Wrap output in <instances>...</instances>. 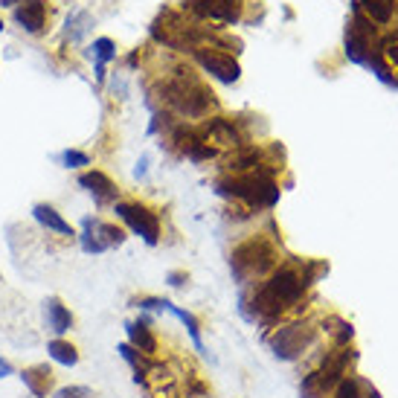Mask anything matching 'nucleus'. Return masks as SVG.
<instances>
[{
	"label": "nucleus",
	"mask_w": 398,
	"mask_h": 398,
	"mask_svg": "<svg viewBox=\"0 0 398 398\" xmlns=\"http://www.w3.org/2000/svg\"><path fill=\"white\" fill-rule=\"evenodd\" d=\"M308 288V276L303 264H282L279 271L271 273V279L256 291L253 296V311L259 320H273L282 311H288L303 300Z\"/></svg>",
	"instance_id": "f257e3e1"
},
{
	"label": "nucleus",
	"mask_w": 398,
	"mask_h": 398,
	"mask_svg": "<svg viewBox=\"0 0 398 398\" xmlns=\"http://www.w3.org/2000/svg\"><path fill=\"white\" fill-rule=\"evenodd\" d=\"M276 264V247L268 244L264 239H250L236 247L233 259H230V268H233V276L247 285L259 276H264Z\"/></svg>",
	"instance_id": "f03ea898"
},
{
	"label": "nucleus",
	"mask_w": 398,
	"mask_h": 398,
	"mask_svg": "<svg viewBox=\"0 0 398 398\" xmlns=\"http://www.w3.org/2000/svg\"><path fill=\"white\" fill-rule=\"evenodd\" d=\"M218 192L239 198L247 207H273L279 201V186L264 172H247L233 180H221Z\"/></svg>",
	"instance_id": "7ed1b4c3"
},
{
	"label": "nucleus",
	"mask_w": 398,
	"mask_h": 398,
	"mask_svg": "<svg viewBox=\"0 0 398 398\" xmlns=\"http://www.w3.org/2000/svg\"><path fill=\"white\" fill-rule=\"evenodd\" d=\"M166 93H169L166 99H169L184 117H204V113H209V108L215 105L212 90H207L201 81H195L192 76H180V81L166 88Z\"/></svg>",
	"instance_id": "20e7f679"
},
{
	"label": "nucleus",
	"mask_w": 398,
	"mask_h": 398,
	"mask_svg": "<svg viewBox=\"0 0 398 398\" xmlns=\"http://www.w3.org/2000/svg\"><path fill=\"white\" fill-rule=\"evenodd\" d=\"M349 360H352V352L343 349L340 355H335L328 363H323V367L314 372V375H308V378L303 381L300 392H303L305 398H326V395L346 378L343 372H346V367H349Z\"/></svg>",
	"instance_id": "39448f33"
},
{
	"label": "nucleus",
	"mask_w": 398,
	"mask_h": 398,
	"mask_svg": "<svg viewBox=\"0 0 398 398\" xmlns=\"http://www.w3.org/2000/svg\"><path fill=\"white\" fill-rule=\"evenodd\" d=\"M113 212H117L120 218L131 227V233L143 236L145 244L154 247L160 241V218H157V212H152L148 207H143L137 201H117V204H113Z\"/></svg>",
	"instance_id": "423d86ee"
},
{
	"label": "nucleus",
	"mask_w": 398,
	"mask_h": 398,
	"mask_svg": "<svg viewBox=\"0 0 398 398\" xmlns=\"http://www.w3.org/2000/svg\"><path fill=\"white\" fill-rule=\"evenodd\" d=\"M346 56L355 64H363V67L375 56V29L363 15H355L352 24L346 26Z\"/></svg>",
	"instance_id": "0eeeda50"
},
{
	"label": "nucleus",
	"mask_w": 398,
	"mask_h": 398,
	"mask_svg": "<svg viewBox=\"0 0 398 398\" xmlns=\"http://www.w3.org/2000/svg\"><path fill=\"white\" fill-rule=\"evenodd\" d=\"M314 337V331L303 323H296V326H285V328H279L276 335L271 337V349L279 360H294V358H300L303 349H308V343Z\"/></svg>",
	"instance_id": "6e6552de"
},
{
	"label": "nucleus",
	"mask_w": 398,
	"mask_h": 398,
	"mask_svg": "<svg viewBox=\"0 0 398 398\" xmlns=\"http://www.w3.org/2000/svg\"><path fill=\"white\" fill-rule=\"evenodd\" d=\"M195 58H198V64H201L209 76L224 81V85H233V81H239V76H241L239 61L233 56L212 53V49H195Z\"/></svg>",
	"instance_id": "1a4fd4ad"
},
{
	"label": "nucleus",
	"mask_w": 398,
	"mask_h": 398,
	"mask_svg": "<svg viewBox=\"0 0 398 398\" xmlns=\"http://www.w3.org/2000/svg\"><path fill=\"white\" fill-rule=\"evenodd\" d=\"M186 6L201 18L218 24H236L241 18V0H186Z\"/></svg>",
	"instance_id": "9d476101"
},
{
	"label": "nucleus",
	"mask_w": 398,
	"mask_h": 398,
	"mask_svg": "<svg viewBox=\"0 0 398 398\" xmlns=\"http://www.w3.org/2000/svg\"><path fill=\"white\" fill-rule=\"evenodd\" d=\"M41 314H44V328L53 331V337H67L73 331V326H76L73 311L64 305L58 296H47Z\"/></svg>",
	"instance_id": "9b49d317"
},
{
	"label": "nucleus",
	"mask_w": 398,
	"mask_h": 398,
	"mask_svg": "<svg viewBox=\"0 0 398 398\" xmlns=\"http://www.w3.org/2000/svg\"><path fill=\"white\" fill-rule=\"evenodd\" d=\"M21 381L29 390V395H35V398H49L56 390V372L47 363H35L29 369H21Z\"/></svg>",
	"instance_id": "f8f14e48"
},
{
	"label": "nucleus",
	"mask_w": 398,
	"mask_h": 398,
	"mask_svg": "<svg viewBox=\"0 0 398 398\" xmlns=\"http://www.w3.org/2000/svg\"><path fill=\"white\" fill-rule=\"evenodd\" d=\"M355 12L363 15L369 24H390L395 18L398 0H352Z\"/></svg>",
	"instance_id": "ddd939ff"
},
{
	"label": "nucleus",
	"mask_w": 398,
	"mask_h": 398,
	"mask_svg": "<svg viewBox=\"0 0 398 398\" xmlns=\"http://www.w3.org/2000/svg\"><path fill=\"white\" fill-rule=\"evenodd\" d=\"M79 184L85 186L93 198H96V204H108V201H113L117 198V186H113V180L105 175V172H85L79 177Z\"/></svg>",
	"instance_id": "4468645a"
},
{
	"label": "nucleus",
	"mask_w": 398,
	"mask_h": 398,
	"mask_svg": "<svg viewBox=\"0 0 398 398\" xmlns=\"http://www.w3.org/2000/svg\"><path fill=\"white\" fill-rule=\"evenodd\" d=\"M15 18H18V24L26 32H41L44 21H47V6L41 3V0H24V6H18Z\"/></svg>",
	"instance_id": "2eb2a0df"
},
{
	"label": "nucleus",
	"mask_w": 398,
	"mask_h": 398,
	"mask_svg": "<svg viewBox=\"0 0 398 398\" xmlns=\"http://www.w3.org/2000/svg\"><path fill=\"white\" fill-rule=\"evenodd\" d=\"M32 215H35V221H38L41 227H47L49 233H58V236H76V233H73V227L61 218V212H56L49 204H35V207H32Z\"/></svg>",
	"instance_id": "dca6fc26"
},
{
	"label": "nucleus",
	"mask_w": 398,
	"mask_h": 398,
	"mask_svg": "<svg viewBox=\"0 0 398 398\" xmlns=\"http://www.w3.org/2000/svg\"><path fill=\"white\" fill-rule=\"evenodd\" d=\"M125 331H128V343L134 346L137 352H143V355H154V352H157V337L152 335L148 323H143V320L125 323Z\"/></svg>",
	"instance_id": "f3484780"
},
{
	"label": "nucleus",
	"mask_w": 398,
	"mask_h": 398,
	"mask_svg": "<svg viewBox=\"0 0 398 398\" xmlns=\"http://www.w3.org/2000/svg\"><path fill=\"white\" fill-rule=\"evenodd\" d=\"M163 311H169V314H175V317L186 326V331H189V337H192V343H195V349L201 352V355H207V346H204V340H201V323H198V317L192 311H186V308H180V305H175L172 300H166V308Z\"/></svg>",
	"instance_id": "a211bd4d"
},
{
	"label": "nucleus",
	"mask_w": 398,
	"mask_h": 398,
	"mask_svg": "<svg viewBox=\"0 0 398 398\" xmlns=\"http://www.w3.org/2000/svg\"><path fill=\"white\" fill-rule=\"evenodd\" d=\"M47 355L58 367H76L79 363V349L67 340V337H53L47 343Z\"/></svg>",
	"instance_id": "6ab92c4d"
},
{
	"label": "nucleus",
	"mask_w": 398,
	"mask_h": 398,
	"mask_svg": "<svg viewBox=\"0 0 398 398\" xmlns=\"http://www.w3.org/2000/svg\"><path fill=\"white\" fill-rule=\"evenodd\" d=\"M90 49H93L90 56L96 58V79L102 81V79H105V64L117 58V44H113L111 38H99V41H93Z\"/></svg>",
	"instance_id": "aec40b11"
},
{
	"label": "nucleus",
	"mask_w": 398,
	"mask_h": 398,
	"mask_svg": "<svg viewBox=\"0 0 398 398\" xmlns=\"http://www.w3.org/2000/svg\"><path fill=\"white\" fill-rule=\"evenodd\" d=\"M81 233H79V241H81V250L85 253H105L108 247L102 244V239H99V233H96V221L93 218H85L81 221Z\"/></svg>",
	"instance_id": "412c9836"
},
{
	"label": "nucleus",
	"mask_w": 398,
	"mask_h": 398,
	"mask_svg": "<svg viewBox=\"0 0 398 398\" xmlns=\"http://www.w3.org/2000/svg\"><path fill=\"white\" fill-rule=\"evenodd\" d=\"M209 137L218 143V145H236V143H239V134H236L233 122H227V120L209 122Z\"/></svg>",
	"instance_id": "4be33fe9"
},
{
	"label": "nucleus",
	"mask_w": 398,
	"mask_h": 398,
	"mask_svg": "<svg viewBox=\"0 0 398 398\" xmlns=\"http://www.w3.org/2000/svg\"><path fill=\"white\" fill-rule=\"evenodd\" d=\"M96 233H99V239H102V244L108 247H120L122 241H125V233L120 227H113V224H102V221H96Z\"/></svg>",
	"instance_id": "5701e85b"
},
{
	"label": "nucleus",
	"mask_w": 398,
	"mask_h": 398,
	"mask_svg": "<svg viewBox=\"0 0 398 398\" xmlns=\"http://www.w3.org/2000/svg\"><path fill=\"white\" fill-rule=\"evenodd\" d=\"M363 387H367V381H360V378H343L331 398H363V392H360ZM367 390H369V387H367Z\"/></svg>",
	"instance_id": "b1692460"
},
{
	"label": "nucleus",
	"mask_w": 398,
	"mask_h": 398,
	"mask_svg": "<svg viewBox=\"0 0 398 398\" xmlns=\"http://www.w3.org/2000/svg\"><path fill=\"white\" fill-rule=\"evenodd\" d=\"M58 163L64 169H81V166H90V154L79 152V148H67V152L58 154Z\"/></svg>",
	"instance_id": "393cba45"
},
{
	"label": "nucleus",
	"mask_w": 398,
	"mask_h": 398,
	"mask_svg": "<svg viewBox=\"0 0 398 398\" xmlns=\"http://www.w3.org/2000/svg\"><path fill=\"white\" fill-rule=\"evenodd\" d=\"M49 398H96L90 387H81V384H70V387H58L53 390Z\"/></svg>",
	"instance_id": "a878e982"
},
{
	"label": "nucleus",
	"mask_w": 398,
	"mask_h": 398,
	"mask_svg": "<svg viewBox=\"0 0 398 398\" xmlns=\"http://www.w3.org/2000/svg\"><path fill=\"white\" fill-rule=\"evenodd\" d=\"M381 53L387 56V61L392 64V67H398V38H395V41L390 38V41H384V44H381Z\"/></svg>",
	"instance_id": "bb28decb"
},
{
	"label": "nucleus",
	"mask_w": 398,
	"mask_h": 398,
	"mask_svg": "<svg viewBox=\"0 0 398 398\" xmlns=\"http://www.w3.org/2000/svg\"><path fill=\"white\" fill-rule=\"evenodd\" d=\"M186 279H189V276H186L184 271H172L169 276H166V282H169V285H172V288H180V285H184V282H186Z\"/></svg>",
	"instance_id": "cd10ccee"
},
{
	"label": "nucleus",
	"mask_w": 398,
	"mask_h": 398,
	"mask_svg": "<svg viewBox=\"0 0 398 398\" xmlns=\"http://www.w3.org/2000/svg\"><path fill=\"white\" fill-rule=\"evenodd\" d=\"M9 375H15V367H12V360L0 358V381H3V378H9Z\"/></svg>",
	"instance_id": "c85d7f7f"
},
{
	"label": "nucleus",
	"mask_w": 398,
	"mask_h": 398,
	"mask_svg": "<svg viewBox=\"0 0 398 398\" xmlns=\"http://www.w3.org/2000/svg\"><path fill=\"white\" fill-rule=\"evenodd\" d=\"M145 166H148V157H140L137 169H134V175H137V177H145Z\"/></svg>",
	"instance_id": "c756f323"
},
{
	"label": "nucleus",
	"mask_w": 398,
	"mask_h": 398,
	"mask_svg": "<svg viewBox=\"0 0 398 398\" xmlns=\"http://www.w3.org/2000/svg\"><path fill=\"white\" fill-rule=\"evenodd\" d=\"M0 32H3V21H0Z\"/></svg>",
	"instance_id": "7c9ffc66"
}]
</instances>
